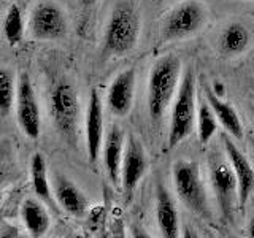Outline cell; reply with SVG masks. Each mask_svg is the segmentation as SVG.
<instances>
[{"instance_id":"cell-23","label":"cell","mask_w":254,"mask_h":238,"mask_svg":"<svg viewBox=\"0 0 254 238\" xmlns=\"http://www.w3.org/2000/svg\"><path fill=\"white\" fill-rule=\"evenodd\" d=\"M16 99V89L13 83V76L8 70H0V111L8 113L13 107V100Z\"/></svg>"},{"instance_id":"cell-5","label":"cell","mask_w":254,"mask_h":238,"mask_svg":"<svg viewBox=\"0 0 254 238\" xmlns=\"http://www.w3.org/2000/svg\"><path fill=\"white\" fill-rule=\"evenodd\" d=\"M208 8L200 0H183L162 18L161 40L170 43L192 37L208 22Z\"/></svg>"},{"instance_id":"cell-19","label":"cell","mask_w":254,"mask_h":238,"mask_svg":"<svg viewBox=\"0 0 254 238\" xmlns=\"http://www.w3.org/2000/svg\"><path fill=\"white\" fill-rule=\"evenodd\" d=\"M21 216L24 224H26V229L29 230L32 237H43L48 232V229H50V214H48L45 206L40 202L34 200V198H27L22 203Z\"/></svg>"},{"instance_id":"cell-4","label":"cell","mask_w":254,"mask_h":238,"mask_svg":"<svg viewBox=\"0 0 254 238\" xmlns=\"http://www.w3.org/2000/svg\"><path fill=\"white\" fill-rule=\"evenodd\" d=\"M197 119V87L192 70H186L181 76L178 91L170 107L169 146L175 148L185 141L194 130Z\"/></svg>"},{"instance_id":"cell-17","label":"cell","mask_w":254,"mask_h":238,"mask_svg":"<svg viewBox=\"0 0 254 238\" xmlns=\"http://www.w3.org/2000/svg\"><path fill=\"white\" fill-rule=\"evenodd\" d=\"M124 146H126V137L124 132L119 125H111L110 130L103 140V165L110 181L113 184L121 182V164L124 156Z\"/></svg>"},{"instance_id":"cell-11","label":"cell","mask_w":254,"mask_h":238,"mask_svg":"<svg viewBox=\"0 0 254 238\" xmlns=\"http://www.w3.org/2000/svg\"><path fill=\"white\" fill-rule=\"evenodd\" d=\"M222 148H224L226 157L229 159V164L235 173L237 184H238V205L243 206L248 203L250 197L254 190V169L248 157L245 156L243 151L235 145L232 137L226 132L221 135Z\"/></svg>"},{"instance_id":"cell-25","label":"cell","mask_w":254,"mask_h":238,"mask_svg":"<svg viewBox=\"0 0 254 238\" xmlns=\"http://www.w3.org/2000/svg\"><path fill=\"white\" fill-rule=\"evenodd\" d=\"M97 0H81V3L84 5V6H91V5H94Z\"/></svg>"},{"instance_id":"cell-22","label":"cell","mask_w":254,"mask_h":238,"mask_svg":"<svg viewBox=\"0 0 254 238\" xmlns=\"http://www.w3.org/2000/svg\"><path fill=\"white\" fill-rule=\"evenodd\" d=\"M3 32L10 45H18L24 35V21L22 13L18 5H11L8 8L6 18L3 22Z\"/></svg>"},{"instance_id":"cell-20","label":"cell","mask_w":254,"mask_h":238,"mask_svg":"<svg viewBox=\"0 0 254 238\" xmlns=\"http://www.w3.org/2000/svg\"><path fill=\"white\" fill-rule=\"evenodd\" d=\"M30 177H32V186H34L35 194L38 198H42L48 205H53V195L51 194V186L48 181V170H46V162L42 154H34L30 161Z\"/></svg>"},{"instance_id":"cell-24","label":"cell","mask_w":254,"mask_h":238,"mask_svg":"<svg viewBox=\"0 0 254 238\" xmlns=\"http://www.w3.org/2000/svg\"><path fill=\"white\" fill-rule=\"evenodd\" d=\"M248 235L254 238V213H253V216L250 219V224H248Z\"/></svg>"},{"instance_id":"cell-18","label":"cell","mask_w":254,"mask_h":238,"mask_svg":"<svg viewBox=\"0 0 254 238\" xmlns=\"http://www.w3.org/2000/svg\"><path fill=\"white\" fill-rule=\"evenodd\" d=\"M251 40V32L245 24L230 22L219 35V51L227 58H238L248 51Z\"/></svg>"},{"instance_id":"cell-14","label":"cell","mask_w":254,"mask_h":238,"mask_svg":"<svg viewBox=\"0 0 254 238\" xmlns=\"http://www.w3.org/2000/svg\"><path fill=\"white\" fill-rule=\"evenodd\" d=\"M53 192L54 200L62 210H65L68 214L75 218H83L89 202L84 192L76 184H73L68 178L62 177V175L56 173L53 177Z\"/></svg>"},{"instance_id":"cell-3","label":"cell","mask_w":254,"mask_h":238,"mask_svg":"<svg viewBox=\"0 0 254 238\" xmlns=\"http://www.w3.org/2000/svg\"><path fill=\"white\" fill-rule=\"evenodd\" d=\"M140 13L130 0H119L111 10L105 29V50L113 56H126L138 43Z\"/></svg>"},{"instance_id":"cell-21","label":"cell","mask_w":254,"mask_h":238,"mask_svg":"<svg viewBox=\"0 0 254 238\" xmlns=\"http://www.w3.org/2000/svg\"><path fill=\"white\" fill-rule=\"evenodd\" d=\"M218 119L214 116L211 107L208 105L206 100L197 102V119H195V127H197V138L202 145H206L218 130Z\"/></svg>"},{"instance_id":"cell-9","label":"cell","mask_w":254,"mask_h":238,"mask_svg":"<svg viewBox=\"0 0 254 238\" xmlns=\"http://www.w3.org/2000/svg\"><path fill=\"white\" fill-rule=\"evenodd\" d=\"M16 116L24 135L30 140H37L42 130V116L40 107L35 97L34 86H32L27 73H21L16 87Z\"/></svg>"},{"instance_id":"cell-10","label":"cell","mask_w":254,"mask_h":238,"mask_svg":"<svg viewBox=\"0 0 254 238\" xmlns=\"http://www.w3.org/2000/svg\"><path fill=\"white\" fill-rule=\"evenodd\" d=\"M148 170V156L143 148L141 141L129 135L126 138L124 156L121 164V186L124 194L129 197L138 186L141 178L145 177Z\"/></svg>"},{"instance_id":"cell-8","label":"cell","mask_w":254,"mask_h":238,"mask_svg":"<svg viewBox=\"0 0 254 238\" xmlns=\"http://www.w3.org/2000/svg\"><path fill=\"white\" fill-rule=\"evenodd\" d=\"M29 30L37 40H61L68 30L67 16L58 3L42 2L30 14Z\"/></svg>"},{"instance_id":"cell-26","label":"cell","mask_w":254,"mask_h":238,"mask_svg":"<svg viewBox=\"0 0 254 238\" xmlns=\"http://www.w3.org/2000/svg\"><path fill=\"white\" fill-rule=\"evenodd\" d=\"M0 177H2V167H0Z\"/></svg>"},{"instance_id":"cell-15","label":"cell","mask_w":254,"mask_h":238,"mask_svg":"<svg viewBox=\"0 0 254 238\" xmlns=\"http://www.w3.org/2000/svg\"><path fill=\"white\" fill-rule=\"evenodd\" d=\"M203 97L211 107L213 113L216 116L222 129L237 141H242L245 138V130H243L242 119L235 111V108L224 99H221L219 95L213 91V87L208 84H203Z\"/></svg>"},{"instance_id":"cell-16","label":"cell","mask_w":254,"mask_h":238,"mask_svg":"<svg viewBox=\"0 0 254 238\" xmlns=\"http://www.w3.org/2000/svg\"><path fill=\"white\" fill-rule=\"evenodd\" d=\"M156 221L162 237H180V214L177 203L164 184H159L156 189Z\"/></svg>"},{"instance_id":"cell-2","label":"cell","mask_w":254,"mask_h":238,"mask_svg":"<svg viewBox=\"0 0 254 238\" xmlns=\"http://www.w3.org/2000/svg\"><path fill=\"white\" fill-rule=\"evenodd\" d=\"M172 179L180 202L190 213L210 219L211 210L200 165L190 159H180L172 167Z\"/></svg>"},{"instance_id":"cell-13","label":"cell","mask_w":254,"mask_h":238,"mask_svg":"<svg viewBox=\"0 0 254 238\" xmlns=\"http://www.w3.org/2000/svg\"><path fill=\"white\" fill-rule=\"evenodd\" d=\"M103 140V103L99 92L92 91L86 111V149L91 162H97Z\"/></svg>"},{"instance_id":"cell-1","label":"cell","mask_w":254,"mask_h":238,"mask_svg":"<svg viewBox=\"0 0 254 238\" xmlns=\"http://www.w3.org/2000/svg\"><path fill=\"white\" fill-rule=\"evenodd\" d=\"M181 60L173 54L159 58L148 76V113L153 122H159L172 107L180 86Z\"/></svg>"},{"instance_id":"cell-6","label":"cell","mask_w":254,"mask_h":238,"mask_svg":"<svg viewBox=\"0 0 254 238\" xmlns=\"http://www.w3.org/2000/svg\"><path fill=\"white\" fill-rule=\"evenodd\" d=\"M208 179L214 197H216L218 206L226 221L234 218V206L238 203V184L235 173L229 164L226 153L222 156L219 151L213 149L208 154Z\"/></svg>"},{"instance_id":"cell-12","label":"cell","mask_w":254,"mask_h":238,"mask_svg":"<svg viewBox=\"0 0 254 238\" xmlns=\"http://www.w3.org/2000/svg\"><path fill=\"white\" fill-rule=\"evenodd\" d=\"M135 68H126L111 81L107 94V107L111 115L124 118L130 113L135 97Z\"/></svg>"},{"instance_id":"cell-7","label":"cell","mask_w":254,"mask_h":238,"mask_svg":"<svg viewBox=\"0 0 254 238\" xmlns=\"http://www.w3.org/2000/svg\"><path fill=\"white\" fill-rule=\"evenodd\" d=\"M50 103L56 129L62 137L71 140L79 121V99L75 87L68 81H59L53 87Z\"/></svg>"}]
</instances>
